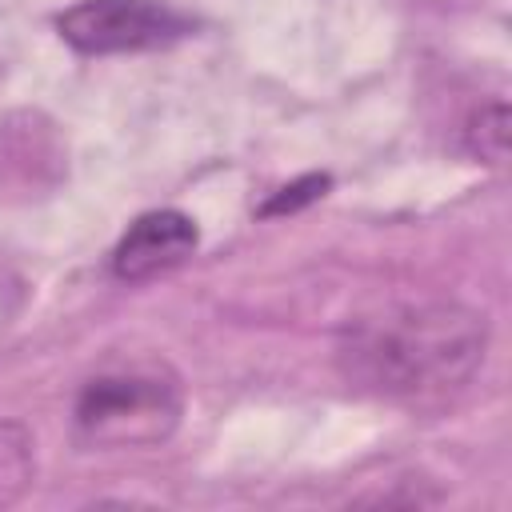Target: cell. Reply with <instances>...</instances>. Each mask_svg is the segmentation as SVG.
I'll return each mask as SVG.
<instances>
[{
    "instance_id": "obj_3",
    "label": "cell",
    "mask_w": 512,
    "mask_h": 512,
    "mask_svg": "<svg viewBox=\"0 0 512 512\" xmlns=\"http://www.w3.org/2000/svg\"><path fill=\"white\" fill-rule=\"evenodd\" d=\"M60 36L84 56L144 52L180 40L192 20L168 0H80L56 20Z\"/></svg>"
},
{
    "instance_id": "obj_6",
    "label": "cell",
    "mask_w": 512,
    "mask_h": 512,
    "mask_svg": "<svg viewBox=\"0 0 512 512\" xmlns=\"http://www.w3.org/2000/svg\"><path fill=\"white\" fill-rule=\"evenodd\" d=\"M504 144H508V116H504V104L500 100L468 116V124H464V148L476 160L500 164L504 160Z\"/></svg>"
},
{
    "instance_id": "obj_5",
    "label": "cell",
    "mask_w": 512,
    "mask_h": 512,
    "mask_svg": "<svg viewBox=\"0 0 512 512\" xmlns=\"http://www.w3.org/2000/svg\"><path fill=\"white\" fill-rule=\"evenodd\" d=\"M36 480L32 432L16 420H0V508L16 504Z\"/></svg>"
},
{
    "instance_id": "obj_4",
    "label": "cell",
    "mask_w": 512,
    "mask_h": 512,
    "mask_svg": "<svg viewBox=\"0 0 512 512\" xmlns=\"http://www.w3.org/2000/svg\"><path fill=\"white\" fill-rule=\"evenodd\" d=\"M196 240H200V232H196L192 216H184L176 208L144 212L120 236V244L112 252V272L120 280H148L156 272L184 264L196 252Z\"/></svg>"
},
{
    "instance_id": "obj_1",
    "label": "cell",
    "mask_w": 512,
    "mask_h": 512,
    "mask_svg": "<svg viewBox=\"0 0 512 512\" xmlns=\"http://www.w3.org/2000/svg\"><path fill=\"white\" fill-rule=\"evenodd\" d=\"M488 352V320L456 300L388 304L344 324L340 376L372 396L440 404L456 396Z\"/></svg>"
},
{
    "instance_id": "obj_7",
    "label": "cell",
    "mask_w": 512,
    "mask_h": 512,
    "mask_svg": "<svg viewBox=\"0 0 512 512\" xmlns=\"http://www.w3.org/2000/svg\"><path fill=\"white\" fill-rule=\"evenodd\" d=\"M324 188H328V176H304V180H296V184L280 188V196H276L272 204H264V212H284V208L292 212V208H300V204L316 200Z\"/></svg>"
},
{
    "instance_id": "obj_2",
    "label": "cell",
    "mask_w": 512,
    "mask_h": 512,
    "mask_svg": "<svg viewBox=\"0 0 512 512\" xmlns=\"http://www.w3.org/2000/svg\"><path fill=\"white\" fill-rule=\"evenodd\" d=\"M180 408V380L164 360H128L80 384L72 428L84 448H148L172 436Z\"/></svg>"
}]
</instances>
